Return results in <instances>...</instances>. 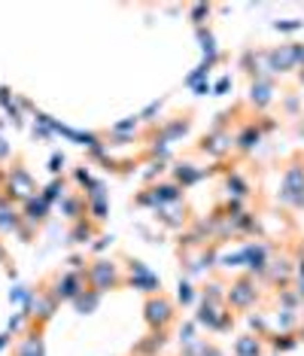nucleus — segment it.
Returning a JSON list of instances; mask_svg holds the SVG:
<instances>
[{"label":"nucleus","mask_w":304,"mask_h":356,"mask_svg":"<svg viewBox=\"0 0 304 356\" xmlns=\"http://www.w3.org/2000/svg\"><path fill=\"white\" fill-rule=\"evenodd\" d=\"M237 356H259V344H255V338H244V341L237 344Z\"/></svg>","instance_id":"f257e3e1"}]
</instances>
